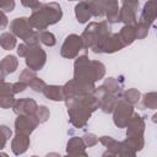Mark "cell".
Returning a JSON list of instances; mask_svg holds the SVG:
<instances>
[{"mask_svg": "<svg viewBox=\"0 0 157 157\" xmlns=\"http://www.w3.org/2000/svg\"><path fill=\"white\" fill-rule=\"evenodd\" d=\"M64 101L67 107V114L70 118V123L77 129L85 128L92 113L99 108L98 99L93 93L65 98Z\"/></svg>", "mask_w": 157, "mask_h": 157, "instance_id": "obj_1", "label": "cell"}, {"mask_svg": "<svg viewBox=\"0 0 157 157\" xmlns=\"http://www.w3.org/2000/svg\"><path fill=\"white\" fill-rule=\"evenodd\" d=\"M63 17L61 6L58 2H45L40 4L32 10L31 16L28 17L29 25L33 29L44 31L49 26L58 23Z\"/></svg>", "mask_w": 157, "mask_h": 157, "instance_id": "obj_2", "label": "cell"}, {"mask_svg": "<svg viewBox=\"0 0 157 157\" xmlns=\"http://www.w3.org/2000/svg\"><path fill=\"white\" fill-rule=\"evenodd\" d=\"M105 75V66L98 60H90L87 55L76 56L74 63V78L90 82L99 81Z\"/></svg>", "mask_w": 157, "mask_h": 157, "instance_id": "obj_3", "label": "cell"}, {"mask_svg": "<svg viewBox=\"0 0 157 157\" xmlns=\"http://www.w3.org/2000/svg\"><path fill=\"white\" fill-rule=\"evenodd\" d=\"M112 33L110 23L108 21L90 22L83 29L81 38L83 43V49H92L93 53L99 54V48L104 39Z\"/></svg>", "mask_w": 157, "mask_h": 157, "instance_id": "obj_4", "label": "cell"}, {"mask_svg": "<svg viewBox=\"0 0 157 157\" xmlns=\"http://www.w3.org/2000/svg\"><path fill=\"white\" fill-rule=\"evenodd\" d=\"M126 139L125 141L136 151H141L145 146L144 131H145V120L139 113H132L129 123L126 124Z\"/></svg>", "mask_w": 157, "mask_h": 157, "instance_id": "obj_5", "label": "cell"}, {"mask_svg": "<svg viewBox=\"0 0 157 157\" xmlns=\"http://www.w3.org/2000/svg\"><path fill=\"white\" fill-rule=\"evenodd\" d=\"M10 32L23 40L27 45L32 47L39 44L38 39V31H34L29 25L27 17H16L10 23Z\"/></svg>", "mask_w": 157, "mask_h": 157, "instance_id": "obj_6", "label": "cell"}, {"mask_svg": "<svg viewBox=\"0 0 157 157\" xmlns=\"http://www.w3.org/2000/svg\"><path fill=\"white\" fill-rule=\"evenodd\" d=\"M98 141L107 148L103 156H121V157H134L136 156V151L124 140L117 141L112 136H101Z\"/></svg>", "mask_w": 157, "mask_h": 157, "instance_id": "obj_7", "label": "cell"}, {"mask_svg": "<svg viewBox=\"0 0 157 157\" xmlns=\"http://www.w3.org/2000/svg\"><path fill=\"white\" fill-rule=\"evenodd\" d=\"M94 88H96L94 82L72 78L63 86V92H64L65 98H71V97H77V96L93 93Z\"/></svg>", "mask_w": 157, "mask_h": 157, "instance_id": "obj_8", "label": "cell"}, {"mask_svg": "<svg viewBox=\"0 0 157 157\" xmlns=\"http://www.w3.org/2000/svg\"><path fill=\"white\" fill-rule=\"evenodd\" d=\"M25 61L28 69L33 70V71H39L44 67L45 63H47V53L44 52V49H42V47L39 44L32 45L29 47L26 56H25Z\"/></svg>", "mask_w": 157, "mask_h": 157, "instance_id": "obj_9", "label": "cell"}, {"mask_svg": "<svg viewBox=\"0 0 157 157\" xmlns=\"http://www.w3.org/2000/svg\"><path fill=\"white\" fill-rule=\"evenodd\" d=\"M112 113H113V121L115 126L123 129L126 126V124L129 123L134 113V105L126 103L124 99H118Z\"/></svg>", "mask_w": 157, "mask_h": 157, "instance_id": "obj_10", "label": "cell"}, {"mask_svg": "<svg viewBox=\"0 0 157 157\" xmlns=\"http://www.w3.org/2000/svg\"><path fill=\"white\" fill-rule=\"evenodd\" d=\"M82 49H83V43L81 36L72 33L65 38L60 49V55L66 59H75Z\"/></svg>", "mask_w": 157, "mask_h": 157, "instance_id": "obj_11", "label": "cell"}, {"mask_svg": "<svg viewBox=\"0 0 157 157\" xmlns=\"http://www.w3.org/2000/svg\"><path fill=\"white\" fill-rule=\"evenodd\" d=\"M93 94H94V96L97 97V99H98L101 110H102L103 113H105V114H110V113L113 112L114 105H115V103H117L118 99H119V96L113 94V93H109L103 86L96 87Z\"/></svg>", "mask_w": 157, "mask_h": 157, "instance_id": "obj_12", "label": "cell"}, {"mask_svg": "<svg viewBox=\"0 0 157 157\" xmlns=\"http://www.w3.org/2000/svg\"><path fill=\"white\" fill-rule=\"evenodd\" d=\"M38 125L39 124L33 115L21 114V115H17V118L15 120V132L31 135Z\"/></svg>", "mask_w": 157, "mask_h": 157, "instance_id": "obj_13", "label": "cell"}, {"mask_svg": "<svg viewBox=\"0 0 157 157\" xmlns=\"http://www.w3.org/2000/svg\"><path fill=\"white\" fill-rule=\"evenodd\" d=\"M37 107H38V104L34 99H32V98H20V99H15L12 109H13V113L16 115H21V114L33 115Z\"/></svg>", "mask_w": 157, "mask_h": 157, "instance_id": "obj_14", "label": "cell"}, {"mask_svg": "<svg viewBox=\"0 0 157 157\" xmlns=\"http://www.w3.org/2000/svg\"><path fill=\"white\" fill-rule=\"evenodd\" d=\"M124 48V44L123 42L120 40L118 33H110L105 39L104 42L102 43L101 48H99V54L101 53H104V54H112V53H115V52H119Z\"/></svg>", "mask_w": 157, "mask_h": 157, "instance_id": "obj_15", "label": "cell"}, {"mask_svg": "<svg viewBox=\"0 0 157 157\" xmlns=\"http://www.w3.org/2000/svg\"><path fill=\"white\" fill-rule=\"evenodd\" d=\"M137 9L136 6L123 4L121 9H119V22H123L124 25L134 26L137 22Z\"/></svg>", "mask_w": 157, "mask_h": 157, "instance_id": "obj_16", "label": "cell"}, {"mask_svg": "<svg viewBox=\"0 0 157 157\" xmlns=\"http://www.w3.org/2000/svg\"><path fill=\"white\" fill-rule=\"evenodd\" d=\"M31 140H29V135L26 134H16L15 137L11 141V150L13 152V155L20 156L22 153H25L28 147H29Z\"/></svg>", "mask_w": 157, "mask_h": 157, "instance_id": "obj_17", "label": "cell"}, {"mask_svg": "<svg viewBox=\"0 0 157 157\" xmlns=\"http://www.w3.org/2000/svg\"><path fill=\"white\" fill-rule=\"evenodd\" d=\"M66 153L70 156H83L86 157V145L82 140V137L74 136L71 137L66 144Z\"/></svg>", "mask_w": 157, "mask_h": 157, "instance_id": "obj_18", "label": "cell"}, {"mask_svg": "<svg viewBox=\"0 0 157 157\" xmlns=\"http://www.w3.org/2000/svg\"><path fill=\"white\" fill-rule=\"evenodd\" d=\"M104 15L109 23L119 22V2L118 0H102Z\"/></svg>", "mask_w": 157, "mask_h": 157, "instance_id": "obj_19", "label": "cell"}, {"mask_svg": "<svg viewBox=\"0 0 157 157\" xmlns=\"http://www.w3.org/2000/svg\"><path fill=\"white\" fill-rule=\"evenodd\" d=\"M75 16L78 23H86L88 22V20L92 17V12L90 9V4L87 0L80 1L76 6H75Z\"/></svg>", "mask_w": 157, "mask_h": 157, "instance_id": "obj_20", "label": "cell"}, {"mask_svg": "<svg viewBox=\"0 0 157 157\" xmlns=\"http://www.w3.org/2000/svg\"><path fill=\"white\" fill-rule=\"evenodd\" d=\"M17 67H18V59L12 54L4 56L0 61V72L4 76H7L15 72Z\"/></svg>", "mask_w": 157, "mask_h": 157, "instance_id": "obj_21", "label": "cell"}, {"mask_svg": "<svg viewBox=\"0 0 157 157\" xmlns=\"http://www.w3.org/2000/svg\"><path fill=\"white\" fill-rule=\"evenodd\" d=\"M156 16H157V2H156V0H147L146 4L144 5L140 20L151 25L156 20Z\"/></svg>", "mask_w": 157, "mask_h": 157, "instance_id": "obj_22", "label": "cell"}, {"mask_svg": "<svg viewBox=\"0 0 157 157\" xmlns=\"http://www.w3.org/2000/svg\"><path fill=\"white\" fill-rule=\"evenodd\" d=\"M44 94L45 98L50 99V101H64V92H63V86H58V85H47L42 92Z\"/></svg>", "mask_w": 157, "mask_h": 157, "instance_id": "obj_23", "label": "cell"}, {"mask_svg": "<svg viewBox=\"0 0 157 157\" xmlns=\"http://www.w3.org/2000/svg\"><path fill=\"white\" fill-rule=\"evenodd\" d=\"M118 36H119L120 40L123 42L124 47L132 44V43H134V40L136 39V37H135V29H134V26H130V25H124V26L120 28V31H119Z\"/></svg>", "mask_w": 157, "mask_h": 157, "instance_id": "obj_24", "label": "cell"}, {"mask_svg": "<svg viewBox=\"0 0 157 157\" xmlns=\"http://www.w3.org/2000/svg\"><path fill=\"white\" fill-rule=\"evenodd\" d=\"M0 45L5 50H11L16 47V36L11 32H4L0 34Z\"/></svg>", "mask_w": 157, "mask_h": 157, "instance_id": "obj_25", "label": "cell"}, {"mask_svg": "<svg viewBox=\"0 0 157 157\" xmlns=\"http://www.w3.org/2000/svg\"><path fill=\"white\" fill-rule=\"evenodd\" d=\"M109 93H113V94H117V96H120L121 94V83L114 78V77H108L105 78V81L103 82L102 85Z\"/></svg>", "mask_w": 157, "mask_h": 157, "instance_id": "obj_26", "label": "cell"}, {"mask_svg": "<svg viewBox=\"0 0 157 157\" xmlns=\"http://www.w3.org/2000/svg\"><path fill=\"white\" fill-rule=\"evenodd\" d=\"M140 98H141V93L137 88H128L126 91L123 92V99L131 105H135L140 101Z\"/></svg>", "mask_w": 157, "mask_h": 157, "instance_id": "obj_27", "label": "cell"}, {"mask_svg": "<svg viewBox=\"0 0 157 157\" xmlns=\"http://www.w3.org/2000/svg\"><path fill=\"white\" fill-rule=\"evenodd\" d=\"M150 23L140 20L139 22H136L134 25V29H135V37L136 39H144L147 37L148 34V29H150Z\"/></svg>", "mask_w": 157, "mask_h": 157, "instance_id": "obj_28", "label": "cell"}, {"mask_svg": "<svg viewBox=\"0 0 157 157\" xmlns=\"http://www.w3.org/2000/svg\"><path fill=\"white\" fill-rule=\"evenodd\" d=\"M38 39L42 44L47 45V47H54L56 44V38L55 36L49 32V31H38Z\"/></svg>", "mask_w": 157, "mask_h": 157, "instance_id": "obj_29", "label": "cell"}, {"mask_svg": "<svg viewBox=\"0 0 157 157\" xmlns=\"http://www.w3.org/2000/svg\"><path fill=\"white\" fill-rule=\"evenodd\" d=\"M49 115H50V112H49V108L47 105H38L34 114H33V117L37 119L38 124L45 123L49 119Z\"/></svg>", "mask_w": 157, "mask_h": 157, "instance_id": "obj_30", "label": "cell"}, {"mask_svg": "<svg viewBox=\"0 0 157 157\" xmlns=\"http://www.w3.org/2000/svg\"><path fill=\"white\" fill-rule=\"evenodd\" d=\"M88 4H90L92 16H94V17H103L104 16V9H103L102 0H90Z\"/></svg>", "mask_w": 157, "mask_h": 157, "instance_id": "obj_31", "label": "cell"}, {"mask_svg": "<svg viewBox=\"0 0 157 157\" xmlns=\"http://www.w3.org/2000/svg\"><path fill=\"white\" fill-rule=\"evenodd\" d=\"M142 104L145 108L156 109L157 108V93L156 92H148L142 98Z\"/></svg>", "mask_w": 157, "mask_h": 157, "instance_id": "obj_32", "label": "cell"}, {"mask_svg": "<svg viewBox=\"0 0 157 157\" xmlns=\"http://www.w3.org/2000/svg\"><path fill=\"white\" fill-rule=\"evenodd\" d=\"M13 103H15V94H12V93L0 94V108H2V109L12 108Z\"/></svg>", "mask_w": 157, "mask_h": 157, "instance_id": "obj_33", "label": "cell"}, {"mask_svg": "<svg viewBox=\"0 0 157 157\" xmlns=\"http://www.w3.org/2000/svg\"><path fill=\"white\" fill-rule=\"evenodd\" d=\"M12 135V131L9 126L6 125H0V150H2L7 142V140H10Z\"/></svg>", "mask_w": 157, "mask_h": 157, "instance_id": "obj_34", "label": "cell"}, {"mask_svg": "<svg viewBox=\"0 0 157 157\" xmlns=\"http://www.w3.org/2000/svg\"><path fill=\"white\" fill-rule=\"evenodd\" d=\"M34 77H37L36 71H33V70H31V69L27 67V69L22 70V72L20 74V76H18V81L25 82V83L28 86V83H29Z\"/></svg>", "mask_w": 157, "mask_h": 157, "instance_id": "obj_35", "label": "cell"}, {"mask_svg": "<svg viewBox=\"0 0 157 157\" xmlns=\"http://www.w3.org/2000/svg\"><path fill=\"white\" fill-rule=\"evenodd\" d=\"M28 86L34 91V92H43V90H44V87L47 86V83L42 80V78H39L38 76L37 77H34L29 83H28Z\"/></svg>", "mask_w": 157, "mask_h": 157, "instance_id": "obj_36", "label": "cell"}, {"mask_svg": "<svg viewBox=\"0 0 157 157\" xmlns=\"http://www.w3.org/2000/svg\"><path fill=\"white\" fill-rule=\"evenodd\" d=\"M4 93H13L12 91V83L10 82H6L5 81V76L0 72V94H4Z\"/></svg>", "mask_w": 157, "mask_h": 157, "instance_id": "obj_37", "label": "cell"}, {"mask_svg": "<svg viewBox=\"0 0 157 157\" xmlns=\"http://www.w3.org/2000/svg\"><path fill=\"white\" fill-rule=\"evenodd\" d=\"M82 140H83L86 147H92V146L97 145V142H98V137H97L94 134H92V132L85 134V135L82 136Z\"/></svg>", "mask_w": 157, "mask_h": 157, "instance_id": "obj_38", "label": "cell"}, {"mask_svg": "<svg viewBox=\"0 0 157 157\" xmlns=\"http://www.w3.org/2000/svg\"><path fill=\"white\" fill-rule=\"evenodd\" d=\"M15 0H0V10L4 12H11L15 9Z\"/></svg>", "mask_w": 157, "mask_h": 157, "instance_id": "obj_39", "label": "cell"}, {"mask_svg": "<svg viewBox=\"0 0 157 157\" xmlns=\"http://www.w3.org/2000/svg\"><path fill=\"white\" fill-rule=\"evenodd\" d=\"M27 87H28V86H27L25 82H21V81H17V82L12 83V91H13V93H15V94L23 92Z\"/></svg>", "mask_w": 157, "mask_h": 157, "instance_id": "obj_40", "label": "cell"}, {"mask_svg": "<svg viewBox=\"0 0 157 157\" xmlns=\"http://www.w3.org/2000/svg\"><path fill=\"white\" fill-rule=\"evenodd\" d=\"M28 49H29V45H27L26 43L20 44V45L17 47V55H18L20 58H25L26 54H27V52H28Z\"/></svg>", "mask_w": 157, "mask_h": 157, "instance_id": "obj_41", "label": "cell"}, {"mask_svg": "<svg viewBox=\"0 0 157 157\" xmlns=\"http://www.w3.org/2000/svg\"><path fill=\"white\" fill-rule=\"evenodd\" d=\"M21 4L25 7H28V9L33 10V9H36L39 5V1L38 0H21Z\"/></svg>", "mask_w": 157, "mask_h": 157, "instance_id": "obj_42", "label": "cell"}, {"mask_svg": "<svg viewBox=\"0 0 157 157\" xmlns=\"http://www.w3.org/2000/svg\"><path fill=\"white\" fill-rule=\"evenodd\" d=\"M7 25H9V18H7V16L5 15L4 11L0 10V29L6 28Z\"/></svg>", "mask_w": 157, "mask_h": 157, "instance_id": "obj_43", "label": "cell"}, {"mask_svg": "<svg viewBox=\"0 0 157 157\" xmlns=\"http://www.w3.org/2000/svg\"><path fill=\"white\" fill-rule=\"evenodd\" d=\"M123 4H128V5H132L139 7V0H123Z\"/></svg>", "mask_w": 157, "mask_h": 157, "instance_id": "obj_44", "label": "cell"}, {"mask_svg": "<svg viewBox=\"0 0 157 157\" xmlns=\"http://www.w3.org/2000/svg\"><path fill=\"white\" fill-rule=\"evenodd\" d=\"M69 1H75V0H69Z\"/></svg>", "mask_w": 157, "mask_h": 157, "instance_id": "obj_45", "label": "cell"}, {"mask_svg": "<svg viewBox=\"0 0 157 157\" xmlns=\"http://www.w3.org/2000/svg\"><path fill=\"white\" fill-rule=\"evenodd\" d=\"M87 1H90V0H87Z\"/></svg>", "mask_w": 157, "mask_h": 157, "instance_id": "obj_46", "label": "cell"}]
</instances>
